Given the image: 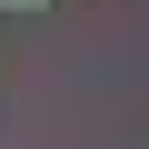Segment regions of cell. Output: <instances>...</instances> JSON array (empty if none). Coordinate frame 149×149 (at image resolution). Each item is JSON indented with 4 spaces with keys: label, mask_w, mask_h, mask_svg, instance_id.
Segmentation results:
<instances>
[{
    "label": "cell",
    "mask_w": 149,
    "mask_h": 149,
    "mask_svg": "<svg viewBox=\"0 0 149 149\" xmlns=\"http://www.w3.org/2000/svg\"><path fill=\"white\" fill-rule=\"evenodd\" d=\"M10 10H40V0H10Z\"/></svg>",
    "instance_id": "cell-1"
}]
</instances>
